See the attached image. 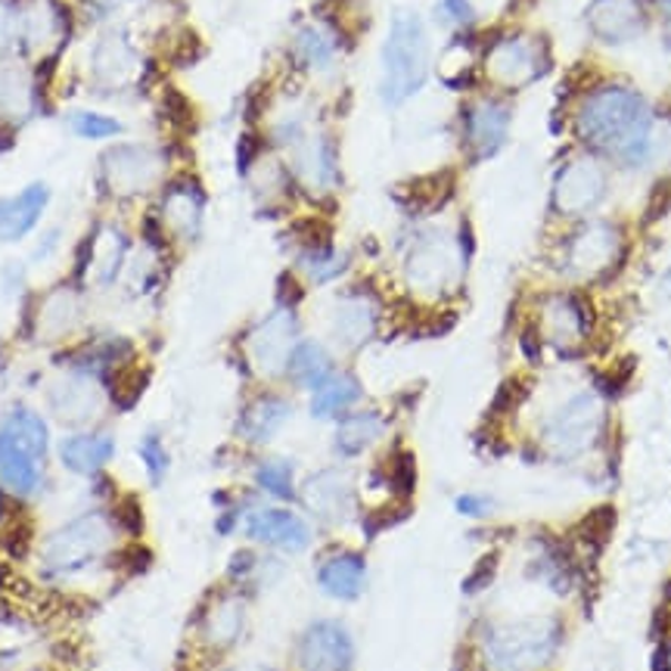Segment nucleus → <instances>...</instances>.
I'll use <instances>...</instances> for the list:
<instances>
[{
    "mask_svg": "<svg viewBox=\"0 0 671 671\" xmlns=\"http://www.w3.org/2000/svg\"><path fill=\"white\" fill-rule=\"evenodd\" d=\"M466 253L447 234H423L404 258V277L420 296H445L461 280Z\"/></svg>",
    "mask_w": 671,
    "mask_h": 671,
    "instance_id": "423d86ee",
    "label": "nucleus"
},
{
    "mask_svg": "<svg viewBox=\"0 0 671 671\" xmlns=\"http://www.w3.org/2000/svg\"><path fill=\"white\" fill-rule=\"evenodd\" d=\"M286 373L296 379L298 386L305 388H317L324 379L333 376V358H329V352L320 343H312V339H305V343H298L293 348V358L286 364Z\"/></svg>",
    "mask_w": 671,
    "mask_h": 671,
    "instance_id": "c756f323",
    "label": "nucleus"
},
{
    "mask_svg": "<svg viewBox=\"0 0 671 671\" xmlns=\"http://www.w3.org/2000/svg\"><path fill=\"white\" fill-rule=\"evenodd\" d=\"M379 327V305L367 293H348L333 308V336L345 348H361L371 343Z\"/></svg>",
    "mask_w": 671,
    "mask_h": 671,
    "instance_id": "a211bd4d",
    "label": "nucleus"
},
{
    "mask_svg": "<svg viewBox=\"0 0 671 671\" xmlns=\"http://www.w3.org/2000/svg\"><path fill=\"white\" fill-rule=\"evenodd\" d=\"M442 13H445L447 22H454V26L473 22V7H470V0H445V3H442Z\"/></svg>",
    "mask_w": 671,
    "mask_h": 671,
    "instance_id": "79ce46f5",
    "label": "nucleus"
},
{
    "mask_svg": "<svg viewBox=\"0 0 671 671\" xmlns=\"http://www.w3.org/2000/svg\"><path fill=\"white\" fill-rule=\"evenodd\" d=\"M298 265H302V270L312 277L314 284H329V280H336V277H343L345 274V268H348V255L333 249L327 243H320V246H308L305 255L298 258Z\"/></svg>",
    "mask_w": 671,
    "mask_h": 671,
    "instance_id": "f704fd0d",
    "label": "nucleus"
},
{
    "mask_svg": "<svg viewBox=\"0 0 671 671\" xmlns=\"http://www.w3.org/2000/svg\"><path fill=\"white\" fill-rule=\"evenodd\" d=\"M551 69V50L535 34L497 38L485 53V75L507 93L535 85Z\"/></svg>",
    "mask_w": 671,
    "mask_h": 671,
    "instance_id": "0eeeda50",
    "label": "nucleus"
},
{
    "mask_svg": "<svg viewBox=\"0 0 671 671\" xmlns=\"http://www.w3.org/2000/svg\"><path fill=\"white\" fill-rule=\"evenodd\" d=\"M116 522H119L121 532H131V535H137V532H140V525H144V513H140V507H137L135 501H125V504L116 510Z\"/></svg>",
    "mask_w": 671,
    "mask_h": 671,
    "instance_id": "a19ab883",
    "label": "nucleus"
},
{
    "mask_svg": "<svg viewBox=\"0 0 671 671\" xmlns=\"http://www.w3.org/2000/svg\"><path fill=\"white\" fill-rule=\"evenodd\" d=\"M203 211H206V196H203V190H199L196 184H190V180L175 184L162 199L165 227L184 239H194L196 234H199V227H203Z\"/></svg>",
    "mask_w": 671,
    "mask_h": 671,
    "instance_id": "b1692460",
    "label": "nucleus"
},
{
    "mask_svg": "<svg viewBox=\"0 0 671 671\" xmlns=\"http://www.w3.org/2000/svg\"><path fill=\"white\" fill-rule=\"evenodd\" d=\"M246 532L258 544L284 553L308 551L314 541L312 525L286 507H255L246 516Z\"/></svg>",
    "mask_w": 671,
    "mask_h": 671,
    "instance_id": "4468645a",
    "label": "nucleus"
},
{
    "mask_svg": "<svg viewBox=\"0 0 671 671\" xmlns=\"http://www.w3.org/2000/svg\"><path fill=\"white\" fill-rule=\"evenodd\" d=\"M659 10H662L665 22H669V41H671V0H659Z\"/></svg>",
    "mask_w": 671,
    "mask_h": 671,
    "instance_id": "37998d69",
    "label": "nucleus"
},
{
    "mask_svg": "<svg viewBox=\"0 0 671 671\" xmlns=\"http://www.w3.org/2000/svg\"><path fill=\"white\" fill-rule=\"evenodd\" d=\"M3 513H7V504H3V494H0V520H3Z\"/></svg>",
    "mask_w": 671,
    "mask_h": 671,
    "instance_id": "c03bdc74",
    "label": "nucleus"
},
{
    "mask_svg": "<svg viewBox=\"0 0 671 671\" xmlns=\"http://www.w3.org/2000/svg\"><path fill=\"white\" fill-rule=\"evenodd\" d=\"M591 333V312L572 293L551 296L541 305V336L551 345H579Z\"/></svg>",
    "mask_w": 671,
    "mask_h": 671,
    "instance_id": "2eb2a0df",
    "label": "nucleus"
},
{
    "mask_svg": "<svg viewBox=\"0 0 671 671\" xmlns=\"http://www.w3.org/2000/svg\"><path fill=\"white\" fill-rule=\"evenodd\" d=\"M430 75V34L417 16L398 13L383 47V100L398 106L411 100Z\"/></svg>",
    "mask_w": 671,
    "mask_h": 671,
    "instance_id": "7ed1b4c3",
    "label": "nucleus"
},
{
    "mask_svg": "<svg viewBox=\"0 0 671 671\" xmlns=\"http://www.w3.org/2000/svg\"><path fill=\"white\" fill-rule=\"evenodd\" d=\"M72 128L75 135L88 137V140H103V137H116L121 131L119 121L100 116V112H75Z\"/></svg>",
    "mask_w": 671,
    "mask_h": 671,
    "instance_id": "4c0bfd02",
    "label": "nucleus"
},
{
    "mask_svg": "<svg viewBox=\"0 0 671 671\" xmlns=\"http://www.w3.org/2000/svg\"><path fill=\"white\" fill-rule=\"evenodd\" d=\"M298 345V320L293 308H277L268 314L258 327L249 333V361L255 371L265 376H277L286 371V364L293 358V348Z\"/></svg>",
    "mask_w": 671,
    "mask_h": 671,
    "instance_id": "9d476101",
    "label": "nucleus"
},
{
    "mask_svg": "<svg viewBox=\"0 0 671 671\" xmlns=\"http://www.w3.org/2000/svg\"><path fill=\"white\" fill-rule=\"evenodd\" d=\"M336 53H339L336 38L327 29H320V26H305L296 34V57L308 69L327 72L329 66L336 62Z\"/></svg>",
    "mask_w": 671,
    "mask_h": 671,
    "instance_id": "473e14b6",
    "label": "nucleus"
},
{
    "mask_svg": "<svg viewBox=\"0 0 671 671\" xmlns=\"http://www.w3.org/2000/svg\"><path fill=\"white\" fill-rule=\"evenodd\" d=\"M653 109L628 85H600L575 109V135L619 162L641 165L653 152Z\"/></svg>",
    "mask_w": 671,
    "mask_h": 671,
    "instance_id": "f257e3e1",
    "label": "nucleus"
},
{
    "mask_svg": "<svg viewBox=\"0 0 671 671\" xmlns=\"http://www.w3.org/2000/svg\"><path fill=\"white\" fill-rule=\"evenodd\" d=\"M162 171V152L152 147H116L106 152L103 180L116 196H137L152 187Z\"/></svg>",
    "mask_w": 671,
    "mask_h": 671,
    "instance_id": "9b49d317",
    "label": "nucleus"
},
{
    "mask_svg": "<svg viewBox=\"0 0 671 671\" xmlns=\"http://www.w3.org/2000/svg\"><path fill=\"white\" fill-rule=\"evenodd\" d=\"M29 100V88H26V81L19 78V75H3L0 78V106H7V109H16V106H22Z\"/></svg>",
    "mask_w": 671,
    "mask_h": 671,
    "instance_id": "ea45409f",
    "label": "nucleus"
},
{
    "mask_svg": "<svg viewBox=\"0 0 671 671\" xmlns=\"http://www.w3.org/2000/svg\"><path fill=\"white\" fill-rule=\"evenodd\" d=\"M454 507L461 516L466 520H485V516H492L494 504L492 497H485V494H461L457 501H454Z\"/></svg>",
    "mask_w": 671,
    "mask_h": 671,
    "instance_id": "58836bf2",
    "label": "nucleus"
},
{
    "mask_svg": "<svg viewBox=\"0 0 671 671\" xmlns=\"http://www.w3.org/2000/svg\"><path fill=\"white\" fill-rule=\"evenodd\" d=\"M41 463L26 447L0 435V489H7L16 497H31L41 489Z\"/></svg>",
    "mask_w": 671,
    "mask_h": 671,
    "instance_id": "393cba45",
    "label": "nucleus"
},
{
    "mask_svg": "<svg viewBox=\"0 0 671 671\" xmlns=\"http://www.w3.org/2000/svg\"><path fill=\"white\" fill-rule=\"evenodd\" d=\"M606 187H610V178L603 162H596L594 156H575L572 162L560 168V175L553 180V206L563 215L579 218L600 206Z\"/></svg>",
    "mask_w": 671,
    "mask_h": 671,
    "instance_id": "1a4fd4ad",
    "label": "nucleus"
},
{
    "mask_svg": "<svg viewBox=\"0 0 671 671\" xmlns=\"http://www.w3.org/2000/svg\"><path fill=\"white\" fill-rule=\"evenodd\" d=\"M361 402V383L352 373H333L312 392V417L333 420L348 414Z\"/></svg>",
    "mask_w": 671,
    "mask_h": 671,
    "instance_id": "cd10ccee",
    "label": "nucleus"
},
{
    "mask_svg": "<svg viewBox=\"0 0 671 671\" xmlns=\"http://www.w3.org/2000/svg\"><path fill=\"white\" fill-rule=\"evenodd\" d=\"M75 320H78V298L69 289H57L41 308V329H47V336H62L72 329Z\"/></svg>",
    "mask_w": 671,
    "mask_h": 671,
    "instance_id": "c9c22d12",
    "label": "nucleus"
},
{
    "mask_svg": "<svg viewBox=\"0 0 671 671\" xmlns=\"http://www.w3.org/2000/svg\"><path fill=\"white\" fill-rule=\"evenodd\" d=\"M383 435H386V417L376 414V411H358V414H348V417L339 420L333 445L343 457H361Z\"/></svg>",
    "mask_w": 671,
    "mask_h": 671,
    "instance_id": "bb28decb",
    "label": "nucleus"
},
{
    "mask_svg": "<svg viewBox=\"0 0 671 671\" xmlns=\"http://www.w3.org/2000/svg\"><path fill=\"white\" fill-rule=\"evenodd\" d=\"M0 435H7L10 442H16L19 447H26L29 454H34L38 461L47 457V447H50V433H47V423L29 407H13L7 420L0 423Z\"/></svg>",
    "mask_w": 671,
    "mask_h": 671,
    "instance_id": "c85d7f7f",
    "label": "nucleus"
},
{
    "mask_svg": "<svg viewBox=\"0 0 671 671\" xmlns=\"http://www.w3.org/2000/svg\"><path fill=\"white\" fill-rule=\"evenodd\" d=\"M135 50L125 45L121 38H106L103 45L93 53V75L103 85H125L135 75Z\"/></svg>",
    "mask_w": 671,
    "mask_h": 671,
    "instance_id": "2f4dec72",
    "label": "nucleus"
},
{
    "mask_svg": "<svg viewBox=\"0 0 671 671\" xmlns=\"http://www.w3.org/2000/svg\"><path fill=\"white\" fill-rule=\"evenodd\" d=\"M47 203H50V190H47L45 184H31L22 194L0 199V239L3 243H16V239L31 234L38 218L45 215Z\"/></svg>",
    "mask_w": 671,
    "mask_h": 671,
    "instance_id": "4be33fe9",
    "label": "nucleus"
},
{
    "mask_svg": "<svg viewBox=\"0 0 671 671\" xmlns=\"http://www.w3.org/2000/svg\"><path fill=\"white\" fill-rule=\"evenodd\" d=\"M255 482L258 489L277 501H293L296 497V466L286 457H268L255 466Z\"/></svg>",
    "mask_w": 671,
    "mask_h": 671,
    "instance_id": "72a5a7b5",
    "label": "nucleus"
},
{
    "mask_svg": "<svg viewBox=\"0 0 671 671\" xmlns=\"http://www.w3.org/2000/svg\"><path fill=\"white\" fill-rule=\"evenodd\" d=\"M560 628L551 619L513 622L489 631L485 659L494 671H535L553 657Z\"/></svg>",
    "mask_w": 671,
    "mask_h": 671,
    "instance_id": "20e7f679",
    "label": "nucleus"
},
{
    "mask_svg": "<svg viewBox=\"0 0 671 671\" xmlns=\"http://www.w3.org/2000/svg\"><path fill=\"white\" fill-rule=\"evenodd\" d=\"M237 671H270V669H262V665H253V669H237Z\"/></svg>",
    "mask_w": 671,
    "mask_h": 671,
    "instance_id": "a18cd8bd",
    "label": "nucleus"
},
{
    "mask_svg": "<svg viewBox=\"0 0 671 671\" xmlns=\"http://www.w3.org/2000/svg\"><path fill=\"white\" fill-rule=\"evenodd\" d=\"M625 253L622 230L610 221L584 224L566 246V270L575 280H596L610 274Z\"/></svg>",
    "mask_w": 671,
    "mask_h": 671,
    "instance_id": "6e6552de",
    "label": "nucleus"
},
{
    "mask_svg": "<svg viewBox=\"0 0 671 671\" xmlns=\"http://www.w3.org/2000/svg\"><path fill=\"white\" fill-rule=\"evenodd\" d=\"M513 109L501 97H482L473 100L463 112V140L476 159H489L507 144Z\"/></svg>",
    "mask_w": 671,
    "mask_h": 671,
    "instance_id": "ddd939ff",
    "label": "nucleus"
},
{
    "mask_svg": "<svg viewBox=\"0 0 671 671\" xmlns=\"http://www.w3.org/2000/svg\"><path fill=\"white\" fill-rule=\"evenodd\" d=\"M246 628V610L239 603L237 596H224L218 600L209 612H206V622H203V631H206V641L211 647H230L243 634Z\"/></svg>",
    "mask_w": 671,
    "mask_h": 671,
    "instance_id": "7c9ffc66",
    "label": "nucleus"
},
{
    "mask_svg": "<svg viewBox=\"0 0 671 671\" xmlns=\"http://www.w3.org/2000/svg\"><path fill=\"white\" fill-rule=\"evenodd\" d=\"M112 457H116V438L103 430L66 435L60 442V463L75 476H100V470Z\"/></svg>",
    "mask_w": 671,
    "mask_h": 671,
    "instance_id": "6ab92c4d",
    "label": "nucleus"
},
{
    "mask_svg": "<svg viewBox=\"0 0 671 671\" xmlns=\"http://www.w3.org/2000/svg\"><path fill=\"white\" fill-rule=\"evenodd\" d=\"M588 26L603 45L615 47L641 38L647 19L638 0H594L588 10Z\"/></svg>",
    "mask_w": 671,
    "mask_h": 671,
    "instance_id": "dca6fc26",
    "label": "nucleus"
},
{
    "mask_svg": "<svg viewBox=\"0 0 671 671\" xmlns=\"http://www.w3.org/2000/svg\"><path fill=\"white\" fill-rule=\"evenodd\" d=\"M137 454H140V463H144V470H147V476L152 485H159L168 473V466H171V457H168V447H165L162 435L159 433H147L140 438V447H137Z\"/></svg>",
    "mask_w": 671,
    "mask_h": 671,
    "instance_id": "e433bc0d",
    "label": "nucleus"
},
{
    "mask_svg": "<svg viewBox=\"0 0 671 671\" xmlns=\"http://www.w3.org/2000/svg\"><path fill=\"white\" fill-rule=\"evenodd\" d=\"M293 171L312 194H327L339 180L336 149L324 135H308L293 147Z\"/></svg>",
    "mask_w": 671,
    "mask_h": 671,
    "instance_id": "f3484780",
    "label": "nucleus"
},
{
    "mask_svg": "<svg viewBox=\"0 0 671 671\" xmlns=\"http://www.w3.org/2000/svg\"><path fill=\"white\" fill-rule=\"evenodd\" d=\"M305 504L327 522H339L352 510V482L339 470L317 473L305 482Z\"/></svg>",
    "mask_w": 671,
    "mask_h": 671,
    "instance_id": "5701e85b",
    "label": "nucleus"
},
{
    "mask_svg": "<svg viewBox=\"0 0 671 671\" xmlns=\"http://www.w3.org/2000/svg\"><path fill=\"white\" fill-rule=\"evenodd\" d=\"M289 417H293V404L286 398H277V395H265L243 411L239 435L253 445H268L270 438L289 423Z\"/></svg>",
    "mask_w": 671,
    "mask_h": 671,
    "instance_id": "a878e982",
    "label": "nucleus"
},
{
    "mask_svg": "<svg viewBox=\"0 0 671 671\" xmlns=\"http://www.w3.org/2000/svg\"><path fill=\"white\" fill-rule=\"evenodd\" d=\"M317 584L333 600H345V603L358 600L364 594V588H367V563H364V556L352 551L329 553L327 560L317 566Z\"/></svg>",
    "mask_w": 671,
    "mask_h": 671,
    "instance_id": "412c9836",
    "label": "nucleus"
},
{
    "mask_svg": "<svg viewBox=\"0 0 671 671\" xmlns=\"http://www.w3.org/2000/svg\"><path fill=\"white\" fill-rule=\"evenodd\" d=\"M669 277H671V274H669Z\"/></svg>",
    "mask_w": 671,
    "mask_h": 671,
    "instance_id": "49530a36",
    "label": "nucleus"
},
{
    "mask_svg": "<svg viewBox=\"0 0 671 671\" xmlns=\"http://www.w3.org/2000/svg\"><path fill=\"white\" fill-rule=\"evenodd\" d=\"M50 404L66 423H90L103 411V392L90 373L75 371L69 379H62L60 386L50 392Z\"/></svg>",
    "mask_w": 671,
    "mask_h": 671,
    "instance_id": "aec40b11",
    "label": "nucleus"
},
{
    "mask_svg": "<svg viewBox=\"0 0 671 671\" xmlns=\"http://www.w3.org/2000/svg\"><path fill=\"white\" fill-rule=\"evenodd\" d=\"M603 398L594 392H579L560 407H553L551 417L541 430V442L553 457H579L596 445L603 433Z\"/></svg>",
    "mask_w": 671,
    "mask_h": 671,
    "instance_id": "39448f33",
    "label": "nucleus"
},
{
    "mask_svg": "<svg viewBox=\"0 0 671 671\" xmlns=\"http://www.w3.org/2000/svg\"><path fill=\"white\" fill-rule=\"evenodd\" d=\"M296 657L302 671H352L355 641L339 622H314L298 638Z\"/></svg>",
    "mask_w": 671,
    "mask_h": 671,
    "instance_id": "f8f14e48",
    "label": "nucleus"
},
{
    "mask_svg": "<svg viewBox=\"0 0 671 671\" xmlns=\"http://www.w3.org/2000/svg\"><path fill=\"white\" fill-rule=\"evenodd\" d=\"M119 522L103 510L85 513L50 532L41 544V566L53 579H69L93 569L119 537Z\"/></svg>",
    "mask_w": 671,
    "mask_h": 671,
    "instance_id": "f03ea898",
    "label": "nucleus"
}]
</instances>
